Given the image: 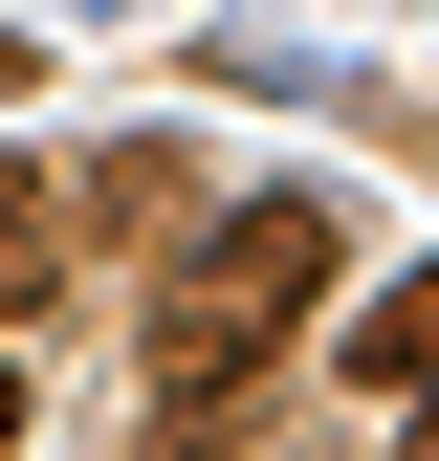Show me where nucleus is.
I'll return each mask as SVG.
<instances>
[{
	"label": "nucleus",
	"instance_id": "39448f33",
	"mask_svg": "<svg viewBox=\"0 0 439 461\" xmlns=\"http://www.w3.org/2000/svg\"><path fill=\"white\" fill-rule=\"evenodd\" d=\"M417 461H439V395H417Z\"/></svg>",
	"mask_w": 439,
	"mask_h": 461
},
{
	"label": "nucleus",
	"instance_id": "7ed1b4c3",
	"mask_svg": "<svg viewBox=\"0 0 439 461\" xmlns=\"http://www.w3.org/2000/svg\"><path fill=\"white\" fill-rule=\"evenodd\" d=\"M44 264H67V198H44V176H0V308H22Z\"/></svg>",
	"mask_w": 439,
	"mask_h": 461
},
{
	"label": "nucleus",
	"instance_id": "f03ea898",
	"mask_svg": "<svg viewBox=\"0 0 439 461\" xmlns=\"http://www.w3.org/2000/svg\"><path fill=\"white\" fill-rule=\"evenodd\" d=\"M352 395H439V264L352 308Z\"/></svg>",
	"mask_w": 439,
	"mask_h": 461
},
{
	"label": "nucleus",
	"instance_id": "423d86ee",
	"mask_svg": "<svg viewBox=\"0 0 439 461\" xmlns=\"http://www.w3.org/2000/svg\"><path fill=\"white\" fill-rule=\"evenodd\" d=\"M0 88H22V44H0Z\"/></svg>",
	"mask_w": 439,
	"mask_h": 461
},
{
	"label": "nucleus",
	"instance_id": "20e7f679",
	"mask_svg": "<svg viewBox=\"0 0 439 461\" xmlns=\"http://www.w3.org/2000/svg\"><path fill=\"white\" fill-rule=\"evenodd\" d=\"M0 439H22V352H0Z\"/></svg>",
	"mask_w": 439,
	"mask_h": 461
},
{
	"label": "nucleus",
	"instance_id": "f257e3e1",
	"mask_svg": "<svg viewBox=\"0 0 439 461\" xmlns=\"http://www.w3.org/2000/svg\"><path fill=\"white\" fill-rule=\"evenodd\" d=\"M329 264H352V198L329 176H264V198H220L198 242H176V285H154V395L220 439V395H242L286 330L329 308Z\"/></svg>",
	"mask_w": 439,
	"mask_h": 461
}]
</instances>
